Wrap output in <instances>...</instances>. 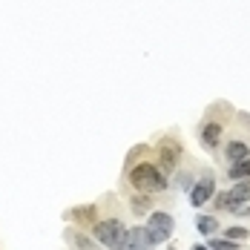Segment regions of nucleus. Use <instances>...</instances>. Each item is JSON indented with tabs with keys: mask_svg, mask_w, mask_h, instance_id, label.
Returning <instances> with one entry per match:
<instances>
[{
	"mask_svg": "<svg viewBox=\"0 0 250 250\" xmlns=\"http://www.w3.org/2000/svg\"><path fill=\"white\" fill-rule=\"evenodd\" d=\"M126 181H129V187H132V190H138V193H161V190L167 187L164 173H161L152 161L132 164V167L126 170Z\"/></svg>",
	"mask_w": 250,
	"mask_h": 250,
	"instance_id": "f257e3e1",
	"label": "nucleus"
},
{
	"mask_svg": "<svg viewBox=\"0 0 250 250\" xmlns=\"http://www.w3.org/2000/svg\"><path fill=\"white\" fill-rule=\"evenodd\" d=\"M92 236L106 250H121L124 248V239H126V227L121 219H104V222L92 225Z\"/></svg>",
	"mask_w": 250,
	"mask_h": 250,
	"instance_id": "f03ea898",
	"label": "nucleus"
},
{
	"mask_svg": "<svg viewBox=\"0 0 250 250\" xmlns=\"http://www.w3.org/2000/svg\"><path fill=\"white\" fill-rule=\"evenodd\" d=\"M144 227H147V233H150L152 245H164V242H170V236H173L175 222H173L170 213H164V210H152Z\"/></svg>",
	"mask_w": 250,
	"mask_h": 250,
	"instance_id": "7ed1b4c3",
	"label": "nucleus"
},
{
	"mask_svg": "<svg viewBox=\"0 0 250 250\" xmlns=\"http://www.w3.org/2000/svg\"><path fill=\"white\" fill-rule=\"evenodd\" d=\"M213 196H216V178H213V173H207L204 178H199L190 187V204L193 207H204Z\"/></svg>",
	"mask_w": 250,
	"mask_h": 250,
	"instance_id": "20e7f679",
	"label": "nucleus"
},
{
	"mask_svg": "<svg viewBox=\"0 0 250 250\" xmlns=\"http://www.w3.org/2000/svg\"><path fill=\"white\" fill-rule=\"evenodd\" d=\"M178 158H181V147H178V141H173V138H164V141L158 144V161H161V173H173L175 164H178Z\"/></svg>",
	"mask_w": 250,
	"mask_h": 250,
	"instance_id": "39448f33",
	"label": "nucleus"
},
{
	"mask_svg": "<svg viewBox=\"0 0 250 250\" xmlns=\"http://www.w3.org/2000/svg\"><path fill=\"white\" fill-rule=\"evenodd\" d=\"M222 135H225V124L222 121H204L199 129V138H201L204 150H216L222 144Z\"/></svg>",
	"mask_w": 250,
	"mask_h": 250,
	"instance_id": "423d86ee",
	"label": "nucleus"
},
{
	"mask_svg": "<svg viewBox=\"0 0 250 250\" xmlns=\"http://www.w3.org/2000/svg\"><path fill=\"white\" fill-rule=\"evenodd\" d=\"M121 250H152V239L147 233V227H129Z\"/></svg>",
	"mask_w": 250,
	"mask_h": 250,
	"instance_id": "0eeeda50",
	"label": "nucleus"
},
{
	"mask_svg": "<svg viewBox=\"0 0 250 250\" xmlns=\"http://www.w3.org/2000/svg\"><path fill=\"white\" fill-rule=\"evenodd\" d=\"M69 219H72V222H78V225H83V227H92L95 222H98V207H95V204L75 207V210L69 213Z\"/></svg>",
	"mask_w": 250,
	"mask_h": 250,
	"instance_id": "6e6552de",
	"label": "nucleus"
},
{
	"mask_svg": "<svg viewBox=\"0 0 250 250\" xmlns=\"http://www.w3.org/2000/svg\"><path fill=\"white\" fill-rule=\"evenodd\" d=\"M250 155V147L245 141H239V138H230L225 144V158L233 164V161H242V158H248Z\"/></svg>",
	"mask_w": 250,
	"mask_h": 250,
	"instance_id": "1a4fd4ad",
	"label": "nucleus"
},
{
	"mask_svg": "<svg viewBox=\"0 0 250 250\" xmlns=\"http://www.w3.org/2000/svg\"><path fill=\"white\" fill-rule=\"evenodd\" d=\"M227 175H230L233 181L250 178V155H248V158H242V161H233V164L227 167Z\"/></svg>",
	"mask_w": 250,
	"mask_h": 250,
	"instance_id": "9d476101",
	"label": "nucleus"
},
{
	"mask_svg": "<svg viewBox=\"0 0 250 250\" xmlns=\"http://www.w3.org/2000/svg\"><path fill=\"white\" fill-rule=\"evenodd\" d=\"M230 196H233V201H236V204H245V201H250V178L236 181V184H233V190H230Z\"/></svg>",
	"mask_w": 250,
	"mask_h": 250,
	"instance_id": "9b49d317",
	"label": "nucleus"
},
{
	"mask_svg": "<svg viewBox=\"0 0 250 250\" xmlns=\"http://www.w3.org/2000/svg\"><path fill=\"white\" fill-rule=\"evenodd\" d=\"M196 230L204 233V236H213V233L219 230V219H216V216H199V219H196Z\"/></svg>",
	"mask_w": 250,
	"mask_h": 250,
	"instance_id": "f8f14e48",
	"label": "nucleus"
},
{
	"mask_svg": "<svg viewBox=\"0 0 250 250\" xmlns=\"http://www.w3.org/2000/svg\"><path fill=\"white\" fill-rule=\"evenodd\" d=\"M150 199L144 196V193H138L135 199H132V213H138V216H144V213H150Z\"/></svg>",
	"mask_w": 250,
	"mask_h": 250,
	"instance_id": "ddd939ff",
	"label": "nucleus"
},
{
	"mask_svg": "<svg viewBox=\"0 0 250 250\" xmlns=\"http://www.w3.org/2000/svg\"><path fill=\"white\" fill-rule=\"evenodd\" d=\"M213 199H216V207H219V210H230V213H233V210L239 207L230 193H219V196H213Z\"/></svg>",
	"mask_w": 250,
	"mask_h": 250,
	"instance_id": "4468645a",
	"label": "nucleus"
},
{
	"mask_svg": "<svg viewBox=\"0 0 250 250\" xmlns=\"http://www.w3.org/2000/svg\"><path fill=\"white\" fill-rule=\"evenodd\" d=\"M248 236H250V233H248V230H245L242 225H236V227H227V230H225V239H233V242H245Z\"/></svg>",
	"mask_w": 250,
	"mask_h": 250,
	"instance_id": "2eb2a0df",
	"label": "nucleus"
},
{
	"mask_svg": "<svg viewBox=\"0 0 250 250\" xmlns=\"http://www.w3.org/2000/svg\"><path fill=\"white\" fill-rule=\"evenodd\" d=\"M242 242H233V239H213L210 242V248L213 250H239Z\"/></svg>",
	"mask_w": 250,
	"mask_h": 250,
	"instance_id": "dca6fc26",
	"label": "nucleus"
},
{
	"mask_svg": "<svg viewBox=\"0 0 250 250\" xmlns=\"http://www.w3.org/2000/svg\"><path fill=\"white\" fill-rule=\"evenodd\" d=\"M178 187H181V190H190V187H193V178H190V173L178 175Z\"/></svg>",
	"mask_w": 250,
	"mask_h": 250,
	"instance_id": "f3484780",
	"label": "nucleus"
},
{
	"mask_svg": "<svg viewBox=\"0 0 250 250\" xmlns=\"http://www.w3.org/2000/svg\"><path fill=\"white\" fill-rule=\"evenodd\" d=\"M69 236H72V242H75L78 248H83V250L89 248V242H86V239H83V236H78V233H69Z\"/></svg>",
	"mask_w": 250,
	"mask_h": 250,
	"instance_id": "a211bd4d",
	"label": "nucleus"
},
{
	"mask_svg": "<svg viewBox=\"0 0 250 250\" xmlns=\"http://www.w3.org/2000/svg\"><path fill=\"white\" fill-rule=\"evenodd\" d=\"M193 250H213V248H210V245H196Z\"/></svg>",
	"mask_w": 250,
	"mask_h": 250,
	"instance_id": "6ab92c4d",
	"label": "nucleus"
}]
</instances>
